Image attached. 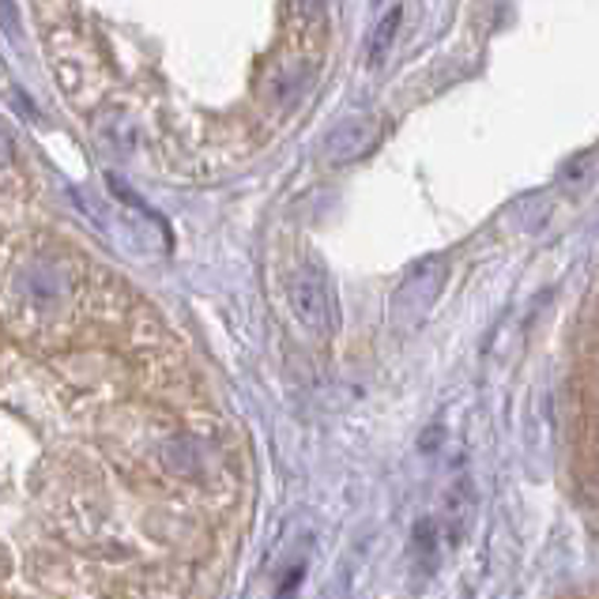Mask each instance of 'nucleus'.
Instances as JSON below:
<instances>
[{"label":"nucleus","mask_w":599,"mask_h":599,"mask_svg":"<svg viewBox=\"0 0 599 599\" xmlns=\"http://www.w3.org/2000/svg\"><path fill=\"white\" fill-rule=\"evenodd\" d=\"M449 279V265L441 257L418 260L412 272L404 276L396 298H392V321L400 328H415L426 321V314L433 309V302L441 298V286Z\"/></svg>","instance_id":"f257e3e1"},{"label":"nucleus","mask_w":599,"mask_h":599,"mask_svg":"<svg viewBox=\"0 0 599 599\" xmlns=\"http://www.w3.org/2000/svg\"><path fill=\"white\" fill-rule=\"evenodd\" d=\"M291 309L302 321V328H309L314 335H328L335 328V298L332 286H328L325 268L317 265H302L291 276Z\"/></svg>","instance_id":"f03ea898"},{"label":"nucleus","mask_w":599,"mask_h":599,"mask_svg":"<svg viewBox=\"0 0 599 599\" xmlns=\"http://www.w3.org/2000/svg\"><path fill=\"white\" fill-rule=\"evenodd\" d=\"M377 136H381V125H377L374 118L340 121L325 139V155L332 162H355V159H363L366 151H374Z\"/></svg>","instance_id":"7ed1b4c3"},{"label":"nucleus","mask_w":599,"mask_h":599,"mask_svg":"<svg viewBox=\"0 0 599 599\" xmlns=\"http://www.w3.org/2000/svg\"><path fill=\"white\" fill-rule=\"evenodd\" d=\"M400 20H404V8H392V12H384L381 15V23L374 27V35H369V64H381L384 57H389V49L392 42H396V35H400Z\"/></svg>","instance_id":"20e7f679"},{"label":"nucleus","mask_w":599,"mask_h":599,"mask_svg":"<svg viewBox=\"0 0 599 599\" xmlns=\"http://www.w3.org/2000/svg\"><path fill=\"white\" fill-rule=\"evenodd\" d=\"M298 585H302V565H294V570H291V577L283 580V588H279V596H276V599L294 596V588H298Z\"/></svg>","instance_id":"39448f33"},{"label":"nucleus","mask_w":599,"mask_h":599,"mask_svg":"<svg viewBox=\"0 0 599 599\" xmlns=\"http://www.w3.org/2000/svg\"><path fill=\"white\" fill-rule=\"evenodd\" d=\"M294 8H298L302 15H321L325 12V0H294Z\"/></svg>","instance_id":"423d86ee"},{"label":"nucleus","mask_w":599,"mask_h":599,"mask_svg":"<svg viewBox=\"0 0 599 599\" xmlns=\"http://www.w3.org/2000/svg\"><path fill=\"white\" fill-rule=\"evenodd\" d=\"M8 159H12V144H8V136L0 133V167H4Z\"/></svg>","instance_id":"0eeeda50"},{"label":"nucleus","mask_w":599,"mask_h":599,"mask_svg":"<svg viewBox=\"0 0 599 599\" xmlns=\"http://www.w3.org/2000/svg\"><path fill=\"white\" fill-rule=\"evenodd\" d=\"M374 4H381V0H374Z\"/></svg>","instance_id":"6e6552de"}]
</instances>
